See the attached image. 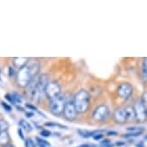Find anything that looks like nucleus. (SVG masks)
<instances>
[{
    "label": "nucleus",
    "instance_id": "nucleus-1",
    "mask_svg": "<svg viewBox=\"0 0 147 147\" xmlns=\"http://www.w3.org/2000/svg\"><path fill=\"white\" fill-rule=\"evenodd\" d=\"M40 63L37 60H29L25 66L18 70L16 75V84L21 88H26L32 79L40 74Z\"/></svg>",
    "mask_w": 147,
    "mask_h": 147
},
{
    "label": "nucleus",
    "instance_id": "nucleus-2",
    "mask_svg": "<svg viewBox=\"0 0 147 147\" xmlns=\"http://www.w3.org/2000/svg\"><path fill=\"white\" fill-rule=\"evenodd\" d=\"M49 83V78L46 74H38L32 79L29 85L26 87V93L33 100L38 101L42 93H44L47 84Z\"/></svg>",
    "mask_w": 147,
    "mask_h": 147
},
{
    "label": "nucleus",
    "instance_id": "nucleus-3",
    "mask_svg": "<svg viewBox=\"0 0 147 147\" xmlns=\"http://www.w3.org/2000/svg\"><path fill=\"white\" fill-rule=\"evenodd\" d=\"M73 104L78 113H85L90 107V95L88 91L81 90L73 97Z\"/></svg>",
    "mask_w": 147,
    "mask_h": 147
},
{
    "label": "nucleus",
    "instance_id": "nucleus-4",
    "mask_svg": "<svg viewBox=\"0 0 147 147\" xmlns=\"http://www.w3.org/2000/svg\"><path fill=\"white\" fill-rule=\"evenodd\" d=\"M67 102V99L65 95L60 94L59 96H57L56 98L50 100V104H49V110L50 112L55 115H59L63 112L65 106Z\"/></svg>",
    "mask_w": 147,
    "mask_h": 147
},
{
    "label": "nucleus",
    "instance_id": "nucleus-5",
    "mask_svg": "<svg viewBox=\"0 0 147 147\" xmlns=\"http://www.w3.org/2000/svg\"><path fill=\"white\" fill-rule=\"evenodd\" d=\"M110 115H111V112H110L109 107L105 104H101L93 110L92 118L95 121L103 122L105 120H107V118L109 117Z\"/></svg>",
    "mask_w": 147,
    "mask_h": 147
},
{
    "label": "nucleus",
    "instance_id": "nucleus-6",
    "mask_svg": "<svg viewBox=\"0 0 147 147\" xmlns=\"http://www.w3.org/2000/svg\"><path fill=\"white\" fill-rule=\"evenodd\" d=\"M133 109H134L135 112L136 121L138 122V123H144V122L147 121V110L140 102V100L136 102L134 106H133Z\"/></svg>",
    "mask_w": 147,
    "mask_h": 147
},
{
    "label": "nucleus",
    "instance_id": "nucleus-7",
    "mask_svg": "<svg viewBox=\"0 0 147 147\" xmlns=\"http://www.w3.org/2000/svg\"><path fill=\"white\" fill-rule=\"evenodd\" d=\"M133 91H134V88H133V86L128 82L121 83L117 87V88H116V93H117V95L120 97V98L124 99V100H127V99H129L130 97L132 96Z\"/></svg>",
    "mask_w": 147,
    "mask_h": 147
},
{
    "label": "nucleus",
    "instance_id": "nucleus-8",
    "mask_svg": "<svg viewBox=\"0 0 147 147\" xmlns=\"http://www.w3.org/2000/svg\"><path fill=\"white\" fill-rule=\"evenodd\" d=\"M44 93L48 97L50 100L56 98L57 96H59L61 94V87L60 85L56 82H50L47 84L45 90H44Z\"/></svg>",
    "mask_w": 147,
    "mask_h": 147
},
{
    "label": "nucleus",
    "instance_id": "nucleus-9",
    "mask_svg": "<svg viewBox=\"0 0 147 147\" xmlns=\"http://www.w3.org/2000/svg\"><path fill=\"white\" fill-rule=\"evenodd\" d=\"M63 115H65V117L67 119V120H74V119L76 118L77 115H78V113H77L76 111V108L74 106L73 104V101L72 100H69L66 102L65 106V109H63Z\"/></svg>",
    "mask_w": 147,
    "mask_h": 147
},
{
    "label": "nucleus",
    "instance_id": "nucleus-10",
    "mask_svg": "<svg viewBox=\"0 0 147 147\" xmlns=\"http://www.w3.org/2000/svg\"><path fill=\"white\" fill-rule=\"evenodd\" d=\"M113 119L117 124H124L126 123V112L125 108L123 107H118L116 108L113 112Z\"/></svg>",
    "mask_w": 147,
    "mask_h": 147
},
{
    "label": "nucleus",
    "instance_id": "nucleus-11",
    "mask_svg": "<svg viewBox=\"0 0 147 147\" xmlns=\"http://www.w3.org/2000/svg\"><path fill=\"white\" fill-rule=\"evenodd\" d=\"M28 62H29V59L26 57H16L13 59V65L19 69L22 68L23 66H25Z\"/></svg>",
    "mask_w": 147,
    "mask_h": 147
},
{
    "label": "nucleus",
    "instance_id": "nucleus-12",
    "mask_svg": "<svg viewBox=\"0 0 147 147\" xmlns=\"http://www.w3.org/2000/svg\"><path fill=\"white\" fill-rule=\"evenodd\" d=\"M140 77L142 81L147 82V57L143 58L140 67Z\"/></svg>",
    "mask_w": 147,
    "mask_h": 147
},
{
    "label": "nucleus",
    "instance_id": "nucleus-13",
    "mask_svg": "<svg viewBox=\"0 0 147 147\" xmlns=\"http://www.w3.org/2000/svg\"><path fill=\"white\" fill-rule=\"evenodd\" d=\"M125 112H126V121L127 122H133L134 120H136L135 112H134V109H133V106L126 107Z\"/></svg>",
    "mask_w": 147,
    "mask_h": 147
},
{
    "label": "nucleus",
    "instance_id": "nucleus-14",
    "mask_svg": "<svg viewBox=\"0 0 147 147\" xmlns=\"http://www.w3.org/2000/svg\"><path fill=\"white\" fill-rule=\"evenodd\" d=\"M10 135L8 131L6 132H0V145L2 146H5L7 145V144L10 143Z\"/></svg>",
    "mask_w": 147,
    "mask_h": 147
},
{
    "label": "nucleus",
    "instance_id": "nucleus-15",
    "mask_svg": "<svg viewBox=\"0 0 147 147\" xmlns=\"http://www.w3.org/2000/svg\"><path fill=\"white\" fill-rule=\"evenodd\" d=\"M18 124H19V127H20L22 130H24V131H26L28 133L32 131V126L28 121L24 120V119H20Z\"/></svg>",
    "mask_w": 147,
    "mask_h": 147
},
{
    "label": "nucleus",
    "instance_id": "nucleus-16",
    "mask_svg": "<svg viewBox=\"0 0 147 147\" xmlns=\"http://www.w3.org/2000/svg\"><path fill=\"white\" fill-rule=\"evenodd\" d=\"M97 131H93V132H90V131H85V130H78L77 133L81 136L82 138H88L90 137H93V135L95 134Z\"/></svg>",
    "mask_w": 147,
    "mask_h": 147
},
{
    "label": "nucleus",
    "instance_id": "nucleus-17",
    "mask_svg": "<svg viewBox=\"0 0 147 147\" xmlns=\"http://www.w3.org/2000/svg\"><path fill=\"white\" fill-rule=\"evenodd\" d=\"M36 141H37V144L38 145V147H50L51 144L48 142L47 140H43L41 138H36Z\"/></svg>",
    "mask_w": 147,
    "mask_h": 147
},
{
    "label": "nucleus",
    "instance_id": "nucleus-18",
    "mask_svg": "<svg viewBox=\"0 0 147 147\" xmlns=\"http://www.w3.org/2000/svg\"><path fill=\"white\" fill-rule=\"evenodd\" d=\"M9 129V123L5 119H0V132H6Z\"/></svg>",
    "mask_w": 147,
    "mask_h": 147
},
{
    "label": "nucleus",
    "instance_id": "nucleus-19",
    "mask_svg": "<svg viewBox=\"0 0 147 147\" xmlns=\"http://www.w3.org/2000/svg\"><path fill=\"white\" fill-rule=\"evenodd\" d=\"M45 126L47 127H57V128H61V129H67V127L65 125H62V124L59 123H53V122H46Z\"/></svg>",
    "mask_w": 147,
    "mask_h": 147
},
{
    "label": "nucleus",
    "instance_id": "nucleus-20",
    "mask_svg": "<svg viewBox=\"0 0 147 147\" xmlns=\"http://www.w3.org/2000/svg\"><path fill=\"white\" fill-rule=\"evenodd\" d=\"M11 94H12V96H13V100H15L16 104H21L22 103V99H21L20 95H18V94L16 93V92H13V93H11Z\"/></svg>",
    "mask_w": 147,
    "mask_h": 147
},
{
    "label": "nucleus",
    "instance_id": "nucleus-21",
    "mask_svg": "<svg viewBox=\"0 0 147 147\" xmlns=\"http://www.w3.org/2000/svg\"><path fill=\"white\" fill-rule=\"evenodd\" d=\"M140 102L143 104V106L146 108L147 110V91L142 93V95H141V99H140Z\"/></svg>",
    "mask_w": 147,
    "mask_h": 147
},
{
    "label": "nucleus",
    "instance_id": "nucleus-22",
    "mask_svg": "<svg viewBox=\"0 0 147 147\" xmlns=\"http://www.w3.org/2000/svg\"><path fill=\"white\" fill-rule=\"evenodd\" d=\"M103 138H104V135L102 134L101 132H99V131H97L95 134L93 135V137H92V138H93L94 140H100Z\"/></svg>",
    "mask_w": 147,
    "mask_h": 147
},
{
    "label": "nucleus",
    "instance_id": "nucleus-23",
    "mask_svg": "<svg viewBox=\"0 0 147 147\" xmlns=\"http://www.w3.org/2000/svg\"><path fill=\"white\" fill-rule=\"evenodd\" d=\"M25 147H36L35 142L31 138H27L25 140Z\"/></svg>",
    "mask_w": 147,
    "mask_h": 147
},
{
    "label": "nucleus",
    "instance_id": "nucleus-24",
    "mask_svg": "<svg viewBox=\"0 0 147 147\" xmlns=\"http://www.w3.org/2000/svg\"><path fill=\"white\" fill-rule=\"evenodd\" d=\"M1 106L3 107V109L6 110L7 112H11V111H12V106H10L9 104L5 103V102H1Z\"/></svg>",
    "mask_w": 147,
    "mask_h": 147
},
{
    "label": "nucleus",
    "instance_id": "nucleus-25",
    "mask_svg": "<svg viewBox=\"0 0 147 147\" xmlns=\"http://www.w3.org/2000/svg\"><path fill=\"white\" fill-rule=\"evenodd\" d=\"M5 98L7 99L8 101L10 102L11 104H13V105H16V103H15V100H13V96H12V94H6V95H5Z\"/></svg>",
    "mask_w": 147,
    "mask_h": 147
},
{
    "label": "nucleus",
    "instance_id": "nucleus-26",
    "mask_svg": "<svg viewBox=\"0 0 147 147\" xmlns=\"http://www.w3.org/2000/svg\"><path fill=\"white\" fill-rule=\"evenodd\" d=\"M40 136L41 137H44V138H48L51 136V133L49 131H47V130H42V131L40 132Z\"/></svg>",
    "mask_w": 147,
    "mask_h": 147
},
{
    "label": "nucleus",
    "instance_id": "nucleus-27",
    "mask_svg": "<svg viewBox=\"0 0 147 147\" xmlns=\"http://www.w3.org/2000/svg\"><path fill=\"white\" fill-rule=\"evenodd\" d=\"M8 71H9V76L10 77H13V75H15V70H13V67H12V66H9Z\"/></svg>",
    "mask_w": 147,
    "mask_h": 147
},
{
    "label": "nucleus",
    "instance_id": "nucleus-28",
    "mask_svg": "<svg viewBox=\"0 0 147 147\" xmlns=\"http://www.w3.org/2000/svg\"><path fill=\"white\" fill-rule=\"evenodd\" d=\"M18 136L20 137L21 140H25V138H24V134H23V132H22V129H18Z\"/></svg>",
    "mask_w": 147,
    "mask_h": 147
},
{
    "label": "nucleus",
    "instance_id": "nucleus-29",
    "mask_svg": "<svg viewBox=\"0 0 147 147\" xmlns=\"http://www.w3.org/2000/svg\"><path fill=\"white\" fill-rule=\"evenodd\" d=\"M77 147H96V146L93 145V144H91V143H85V144H82V145L77 146Z\"/></svg>",
    "mask_w": 147,
    "mask_h": 147
},
{
    "label": "nucleus",
    "instance_id": "nucleus-30",
    "mask_svg": "<svg viewBox=\"0 0 147 147\" xmlns=\"http://www.w3.org/2000/svg\"><path fill=\"white\" fill-rule=\"evenodd\" d=\"M25 106H26L27 108H29V109L33 110V111H38V110H37V108L34 107V106H33V105H31V104H26Z\"/></svg>",
    "mask_w": 147,
    "mask_h": 147
},
{
    "label": "nucleus",
    "instance_id": "nucleus-31",
    "mask_svg": "<svg viewBox=\"0 0 147 147\" xmlns=\"http://www.w3.org/2000/svg\"><path fill=\"white\" fill-rule=\"evenodd\" d=\"M26 116H27V117H32L33 113H26Z\"/></svg>",
    "mask_w": 147,
    "mask_h": 147
},
{
    "label": "nucleus",
    "instance_id": "nucleus-32",
    "mask_svg": "<svg viewBox=\"0 0 147 147\" xmlns=\"http://www.w3.org/2000/svg\"><path fill=\"white\" fill-rule=\"evenodd\" d=\"M2 147H15L13 145H12V144H7V145H5V146H2Z\"/></svg>",
    "mask_w": 147,
    "mask_h": 147
},
{
    "label": "nucleus",
    "instance_id": "nucleus-33",
    "mask_svg": "<svg viewBox=\"0 0 147 147\" xmlns=\"http://www.w3.org/2000/svg\"><path fill=\"white\" fill-rule=\"evenodd\" d=\"M108 134L109 135H116L115 132H108Z\"/></svg>",
    "mask_w": 147,
    "mask_h": 147
},
{
    "label": "nucleus",
    "instance_id": "nucleus-34",
    "mask_svg": "<svg viewBox=\"0 0 147 147\" xmlns=\"http://www.w3.org/2000/svg\"><path fill=\"white\" fill-rule=\"evenodd\" d=\"M145 140H147V136H146V137H145Z\"/></svg>",
    "mask_w": 147,
    "mask_h": 147
}]
</instances>
